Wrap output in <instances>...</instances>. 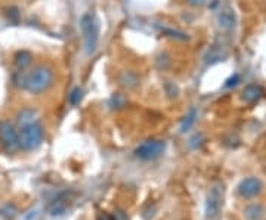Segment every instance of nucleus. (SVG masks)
<instances>
[{"label":"nucleus","instance_id":"nucleus-1","mask_svg":"<svg viewBox=\"0 0 266 220\" xmlns=\"http://www.w3.org/2000/svg\"><path fill=\"white\" fill-rule=\"evenodd\" d=\"M53 84V71L46 65L36 67L26 77V89L33 95L46 92Z\"/></svg>","mask_w":266,"mask_h":220},{"label":"nucleus","instance_id":"nucleus-2","mask_svg":"<svg viewBox=\"0 0 266 220\" xmlns=\"http://www.w3.org/2000/svg\"><path fill=\"white\" fill-rule=\"evenodd\" d=\"M81 33L84 36V52L92 55L99 42V24L93 14H84L80 21Z\"/></svg>","mask_w":266,"mask_h":220},{"label":"nucleus","instance_id":"nucleus-3","mask_svg":"<svg viewBox=\"0 0 266 220\" xmlns=\"http://www.w3.org/2000/svg\"><path fill=\"white\" fill-rule=\"evenodd\" d=\"M43 127L36 121L31 124L23 126L18 132V142L20 148L24 151H34L37 149L43 142Z\"/></svg>","mask_w":266,"mask_h":220},{"label":"nucleus","instance_id":"nucleus-4","mask_svg":"<svg viewBox=\"0 0 266 220\" xmlns=\"http://www.w3.org/2000/svg\"><path fill=\"white\" fill-rule=\"evenodd\" d=\"M164 149H166L164 140L151 139V140H147V142L141 143V145L135 149V154H136L138 158H141V160H144V161H148V160L159 158L160 155L164 152Z\"/></svg>","mask_w":266,"mask_h":220},{"label":"nucleus","instance_id":"nucleus-5","mask_svg":"<svg viewBox=\"0 0 266 220\" xmlns=\"http://www.w3.org/2000/svg\"><path fill=\"white\" fill-rule=\"evenodd\" d=\"M0 142L5 146V149L9 151V152H14L20 148L18 132L9 120H2L0 121Z\"/></svg>","mask_w":266,"mask_h":220},{"label":"nucleus","instance_id":"nucleus-6","mask_svg":"<svg viewBox=\"0 0 266 220\" xmlns=\"http://www.w3.org/2000/svg\"><path fill=\"white\" fill-rule=\"evenodd\" d=\"M262 191V182L256 177H247L238 185V193L242 198H253Z\"/></svg>","mask_w":266,"mask_h":220},{"label":"nucleus","instance_id":"nucleus-7","mask_svg":"<svg viewBox=\"0 0 266 220\" xmlns=\"http://www.w3.org/2000/svg\"><path fill=\"white\" fill-rule=\"evenodd\" d=\"M222 189L220 188H213L209 196H207V204H206V216L207 219H214L219 214L220 210V199H222Z\"/></svg>","mask_w":266,"mask_h":220},{"label":"nucleus","instance_id":"nucleus-8","mask_svg":"<svg viewBox=\"0 0 266 220\" xmlns=\"http://www.w3.org/2000/svg\"><path fill=\"white\" fill-rule=\"evenodd\" d=\"M262 95H263V92H262V89H260L259 86L250 84V86H247V87L244 89V92H242V99H244L245 102H248V104H254V102H257V101L262 98Z\"/></svg>","mask_w":266,"mask_h":220},{"label":"nucleus","instance_id":"nucleus-9","mask_svg":"<svg viewBox=\"0 0 266 220\" xmlns=\"http://www.w3.org/2000/svg\"><path fill=\"white\" fill-rule=\"evenodd\" d=\"M37 121V112L34 110H23L18 114V124L20 127L27 126V124H31V123H36Z\"/></svg>","mask_w":266,"mask_h":220},{"label":"nucleus","instance_id":"nucleus-10","mask_svg":"<svg viewBox=\"0 0 266 220\" xmlns=\"http://www.w3.org/2000/svg\"><path fill=\"white\" fill-rule=\"evenodd\" d=\"M219 24L222 28H232L235 26V15L232 11H223L219 15Z\"/></svg>","mask_w":266,"mask_h":220},{"label":"nucleus","instance_id":"nucleus-11","mask_svg":"<svg viewBox=\"0 0 266 220\" xmlns=\"http://www.w3.org/2000/svg\"><path fill=\"white\" fill-rule=\"evenodd\" d=\"M263 208L262 205H257V204H253V205H248L245 210H244V214L245 217H248L250 220H260L263 217Z\"/></svg>","mask_w":266,"mask_h":220},{"label":"nucleus","instance_id":"nucleus-12","mask_svg":"<svg viewBox=\"0 0 266 220\" xmlns=\"http://www.w3.org/2000/svg\"><path fill=\"white\" fill-rule=\"evenodd\" d=\"M31 59H33V55L27 51H21L15 55V65L20 68V70H24L27 68L30 64H31Z\"/></svg>","mask_w":266,"mask_h":220},{"label":"nucleus","instance_id":"nucleus-13","mask_svg":"<svg viewBox=\"0 0 266 220\" xmlns=\"http://www.w3.org/2000/svg\"><path fill=\"white\" fill-rule=\"evenodd\" d=\"M195 120H197V111L191 110L188 114H186L185 118H184V121H182V124H181V133H185V132H188V130L194 126Z\"/></svg>","mask_w":266,"mask_h":220},{"label":"nucleus","instance_id":"nucleus-14","mask_svg":"<svg viewBox=\"0 0 266 220\" xmlns=\"http://www.w3.org/2000/svg\"><path fill=\"white\" fill-rule=\"evenodd\" d=\"M81 96H83V90L80 87H74L73 92L70 93V102L73 105H77L80 101H81Z\"/></svg>","mask_w":266,"mask_h":220},{"label":"nucleus","instance_id":"nucleus-15","mask_svg":"<svg viewBox=\"0 0 266 220\" xmlns=\"http://www.w3.org/2000/svg\"><path fill=\"white\" fill-rule=\"evenodd\" d=\"M166 92H167V95H169L170 98L178 96V87H176L173 83H170V82L166 83Z\"/></svg>","mask_w":266,"mask_h":220},{"label":"nucleus","instance_id":"nucleus-16","mask_svg":"<svg viewBox=\"0 0 266 220\" xmlns=\"http://www.w3.org/2000/svg\"><path fill=\"white\" fill-rule=\"evenodd\" d=\"M111 104H112V105H117V108H121V107H124L126 99H124V96H121V95L118 93V95H115V96L111 99Z\"/></svg>","mask_w":266,"mask_h":220},{"label":"nucleus","instance_id":"nucleus-17","mask_svg":"<svg viewBox=\"0 0 266 220\" xmlns=\"http://www.w3.org/2000/svg\"><path fill=\"white\" fill-rule=\"evenodd\" d=\"M191 6H203L206 3V0H186Z\"/></svg>","mask_w":266,"mask_h":220},{"label":"nucleus","instance_id":"nucleus-18","mask_svg":"<svg viewBox=\"0 0 266 220\" xmlns=\"http://www.w3.org/2000/svg\"><path fill=\"white\" fill-rule=\"evenodd\" d=\"M114 220H127V217L124 216V213H123V211H115V214H114Z\"/></svg>","mask_w":266,"mask_h":220},{"label":"nucleus","instance_id":"nucleus-19","mask_svg":"<svg viewBox=\"0 0 266 220\" xmlns=\"http://www.w3.org/2000/svg\"><path fill=\"white\" fill-rule=\"evenodd\" d=\"M98 220H114V217H111V216H108V214L101 213V214L98 216Z\"/></svg>","mask_w":266,"mask_h":220}]
</instances>
